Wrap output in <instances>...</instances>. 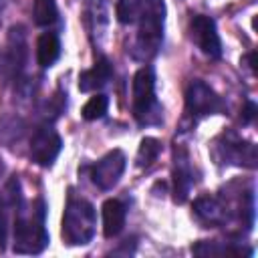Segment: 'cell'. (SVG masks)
Returning <instances> with one entry per match:
<instances>
[{
    "label": "cell",
    "instance_id": "4",
    "mask_svg": "<svg viewBox=\"0 0 258 258\" xmlns=\"http://www.w3.org/2000/svg\"><path fill=\"white\" fill-rule=\"evenodd\" d=\"M133 117L141 125L161 121V107L155 99V73L151 67H141L133 77Z\"/></svg>",
    "mask_w": 258,
    "mask_h": 258
},
{
    "label": "cell",
    "instance_id": "18",
    "mask_svg": "<svg viewBox=\"0 0 258 258\" xmlns=\"http://www.w3.org/2000/svg\"><path fill=\"white\" fill-rule=\"evenodd\" d=\"M34 22L38 26H50L58 18L56 2L54 0H34V10H32Z\"/></svg>",
    "mask_w": 258,
    "mask_h": 258
},
{
    "label": "cell",
    "instance_id": "22",
    "mask_svg": "<svg viewBox=\"0 0 258 258\" xmlns=\"http://www.w3.org/2000/svg\"><path fill=\"white\" fill-rule=\"evenodd\" d=\"M254 115H256V105H254L252 101H248V103H246V109L242 111V121H244V123H250V121L254 119Z\"/></svg>",
    "mask_w": 258,
    "mask_h": 258
},
{
    "label": "cell",
    "instance_id": "17",
    "mask_svg": "<svg viewBox=\"0 0 258 258\" xmlns=\"http://www.w3.org/2000/svg\"><path fill=\"white\" fill-rule=\"evenodd\" d=\"M191 252L198 256H252L250 248H242V246H218V242H210V240H202L198 244L191 246Z\"/></svg>",
    "mask_w": 258,
    "mask_h": 258
},
{
    "label": "cell",
    "instance_id": "6",
    "mask_svg": "<svg viewBox=\"0 0 258 258\" xmlns=\"http://www.w3.org/2000/svg\"><path fill=\"white\" fill-rule=\"evenodd\" d=\"M216 157L220 163L256 167V145L236 137L234 133H224L216 143Z\"/></svg>",
    "mask_w": 258,
    "mask_h": 258
},
{
    "label": "cell",
    "instance_id": "16",
    "mask_svg": "<svg viewBox=\"0 0 258 258\" xmlns=\"http://www.w3.org/2000/svg\"><path fill=\"white\" fill-rule=\"evenodd\" d=\"M60 56V40L56 32H42L36 40V62L42 69H48Z\"/></svg>",
    "mask_w": 258,
    "mask_h": 258
},
{
    "label": "cell",
    "instance_id": "8",
    "mask_svg": "<svg viewBox=\"0 0 258 258\" xmlns=\"http://www.w3.org/2000/svg\"><path fill=\"white\" fill-rule=\"evenodd\" d=\"M189 32L196 46L210 58L222 56V40L216 28V22L206 14H196L189 22Z\"/></svg>",
    "mask_w": 258,
    "mask_h": 258
},
{
    "label": "cell",
    "instance_id": "11",
    "mask_svg": "<svg viewBox=\"0 0 258 258\" xmlns=\"http://www.w3.org/2000/svg\"><path fill=\"white\" fill-rule=\"evenodd\" d=\"M20 187L18 179L12 177L6 183V189L0 194V252L6 248L8 242V232H10V212L20 204Z\"/></svg>",
    "mask_w": 258,
    "mask_h": 258
},
{
    "label": "cell",
    "instance_id": "19",
    "mask_svg": "<svg viewBox=\"0 0 258 258\" xmlns=\"http://www.w3.org/2000/svg\"><path fill=\"white\" fill-rule=\"evenodd\" d=\"M161 151V143L155 137H143L137 149V167H149Z\"/></svg>",
    "mask_w": 258,
    "mask_h": 258
},
{
    "label": "cell",
    "instance_id": "23",
    "mask_svg": "<svg viewBox=\"0 0 258 258\" xmlns=\"http://www.w3.org/2000/svg\"><path fill=\"white\" fill-rule=\"evenodd\" d=\"M4 171H6V165H4V159L0 157V177L4 175Z\"/></svg>",
    "mask_w": 258,
    "mask_h": 258
},
{
    "label": "cell",
    "instance_id": "5",
    "mask_svg": "<svg viewBox=\"0 0 258 258\" xmlns=\"http://www.w3.org/2000/svg\"><path fill=\"white\" fill-rule=\"evenodd\" d=\"M226 109L222 97L204 81L196 79L185 89V113L194 119L210 117L216 113H222Z\"/></svg>",
    "mask_w": 258,
    "mask_h": 258
},
{
    "label": "cell",
    "instance_id": "14",
    "mask_svg": "<svg viewBox=\"0 0 258 258\" xmlns=\"http://www.w3.org/2000/svg\"><path fill=\"white\" fill-rule=\"evenodd\" d=\"M127 218V208L121 200H107L103 204V234L105 238H115L121 234Z\"/></svg>",
    "mask_w": 258,
    "mask_h": 258
},
{
    "label": "cell",
    "instance_id": "3",
    "mask_svg": "<svg viewBox=\"0 0 258 258\" xmlns=\"http://www.w3.org/2000/svg\"><path fill=\"white\" fill-rule=\"evenodd\" d=\"M163 24H165V2L163 0H145V6L139 14V30H137V50L141 58H151L163 40Z\"/></svg>",
    "mask_w": 258,
    "mask_h": 258
},
{
    "label": "cell",
    "instance_id": "1",
    "mask_svg": "<svg viewBox=\"0 0 258 258\" xmlns=\"http://www.w3.org/2000/svg\"><path fill=\"white\" fill-rule=\"evenodd\" d=\"M46 208L42 200H36L30 208L20 200L16 206L14 220V252L16 254H40L48 244V234L44 228Z\"/></svg>",
    "mask_w": 258,
    "mask_h": 258
},
{
    "label": "cell",
    "instance_id": "21",
    "mask_svg": "<svg viewBox=\"0 0 258 258\" xmlns=\"http://www.w3.org/2000/svg\"><path fill=\"white\" fill-rule=\"evenodd\" d=\"M107 107H109V99L105 97V95H93L87 103H85V107H83V119L85 121H97V119H101L105 113H107Z\"/></svg>",
    "mask_w": 258,
    "mask_h": 258
},
{
    "label": "cell",
    "instance_id": "12",
    "mask_svg": "<svg viewBox=\"0 0 258 258\" xmlns=\"http://www.w3.org/2000/svg\"><path fill=\"white\" fill-rule=\"evenodd\" d=\"M194 214L196 218L206 224V226H222L228 216H230V210L224 202H220L218 198H210V196H204V198H198L194 202Z\"/></svg>",
    "mask_w": 258,
    "mask_h": 258
},
{
    "label": "cell",
    "instance_id": "9",
    "mask_svg": "<svg viewBox=\"0 0 258 258\" xmlns=\"http://www.w3.org/2000/svg\"><path fill=\"white\" fill-rule=\"evenodd\" d=\"M123 171H125V155L121 149H113L91 167V181L99 189H111L119 181Z\"/></svg>",
    "mask_w": 258,
    "mask_h": 258
},
{
    "label": "cell",
    "instance_id": "20",
    "mask_svg": "<svg viewBox=\"0 0 258 258\" xmlns=\"http://www.w3.org/2000/svg\"><path fill=\"white\" fill-rule=\"evenodd\" d=\"M143 0H117V20L121 24H133L139 20Z\"/></svg>",
    "mask_w": 258,
    "mask_h": 258
},
{
    "label": "cell",
    "instance_id": "2",
    "mask_svg": "<svg viewBox=\"0 0 258 258\" xmlns=\"http://www.w3.org/2000/svg\"><path fill=\"white\" fill-rule=\"evenodd\" d=\"M97 226L95 208L77 196H69L62 214V240L69 246H85L93 240Z\"/></svg>",
    "mask_w": 258,
    "mask_h": 258
},
{
    "label": "cell",
    "instance_id": "10",
    "mask_svg": "<svg viewBox=\"0 0 258 258\" xmlns=\"http://www.w3.org/2000/svg\"><path fill=\"white\" fill-rule=\"evenodd\" d=\"M194 183H196V177H194L187 151L183 147H175L173 151V200L177 204H183Z\"/></svg>",
    "mask_w": 258,
    "mask_h": 258
},
{
    "label": "cell",
    "instance_id": "7",
    "mask_svg": "<svg viewBox=\"0 0 258 258\" xmlns=\"http://www.w3.org/2000/svg\"><path fill=\"white\" fill-rule=\"evenodd\" d=\"M62 147V139L60 135L50 127V125H42L34 131L32 141H30V157L36 165L40 167H50Z\"/></svg>",
    "mask_w": 258,
    "mask_h": 258
},
{
    "label": "cell",
    "instance_id": "15",
    "mask_svg": "<svg viewBox=\"0 0 258 258\" xmlns=\"http://www.w3.org/2000/svg\"><path fill=\"white\" fill-rule=\"evenodd\" d=\"M26 58V44H24V32L20 26H14L10 30V40H8V54H6V69L12 75H18V71L24 67Z\"/></svg>",
    "mask_w": 258,
    "mask_h": 258
},
{
    "label": "cell",
    "instance_id": "13",
    "mask_svg": "<svg viewBox=\"0 0 258 258\" xmlns=\"http://www.w3.org/2000/svg\"><path fill=\"white\" fill-rule=\"evenodd\" d=\"M111 77H113V67H111L109 58L101 56L91 69H87L79 75V91H83V93L99 91L111 81Z\"/></svg>",
    "mask_w": 258,
    "mask_h": 258
}]
</instances>
